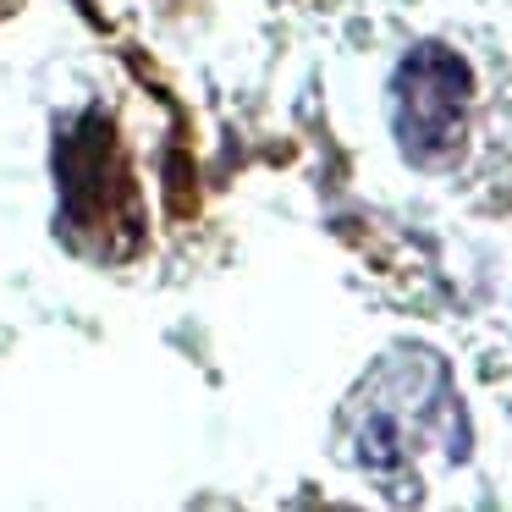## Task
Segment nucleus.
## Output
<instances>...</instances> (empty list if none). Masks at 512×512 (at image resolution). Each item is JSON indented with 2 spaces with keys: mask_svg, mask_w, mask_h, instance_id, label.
Here are the masks:
<instances>
[{
  "mask_svg": "<svg viewBox=\"0 0 512 512\" xmlns=\"http://www.w3.org/2000/svg\"><path fill=\"white\" fill-rule=\"evenodd\" d=\"M468 105H474V78L468 61L446 45H419L402 56L391 78V122H397V149L424 171H441L463 155Z\"/></svg>",
  "mask_w": 512,
  "mask_h": 512,
  "instance_id": "obj_1",
  "label": "nucleus"
}]
</instances>
